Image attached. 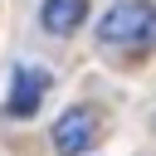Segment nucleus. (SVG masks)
Segmentation results:
<instances>
[{"label": "nucleus", "mask_w": 156, "mask_h": 156, "mask_svg": "<svg viewBox=\"0 0 156 156\" xmlns=\"http://www.w3.org/2000/svg\"><path fill=\"white\" fill-rule=\"evenodd\" d=\"M98 39L107 49H146V44H156V5H146V0H117L98 20Z\"/></svg>", "instance_id": "obj_1"}, {"label": "nucleus", "mask_w": 156, "mask_h": 156, "mask_svg": "<svg viewBox=\"0 0 156 156\" xmlns=\"http://www.w3.org/2000/svg\"><path fill=\"white\" fill-rule=\"evenodd\" d=\"M49 68H39V63H20L15 68V78H10V98H5V112L10 117H34L39 112V102L49 98Z\"/></svg>", "instance_id": "obj_2"}, {"label": "nucleus", "mask_w": 156, "mask_h": 156, "mask_svg": "<svg viewBox=\"0 0 156 156\" xmlns=\"http://www.w3.org/2000/svg\"><path fill=\"white\" fill-rule=\"evenodd\" d=\"M93 141H98V117H93V107H68V112L54 122V151H58V156H83Z\"/></svg>", "instance_id": "obj_3"}, {"label": "nucleus", "mask_w": 156, "mask_h": 156, "mask_svg": "<svg viewBox=\"0 0 156 156\" xmlns=\"http://www.w3.org/2000/svg\"><path fill=\"white\" fill-rule=\"evenodd\" d=\"M88 15V0H44L39 5V24L49 34H73Z\"/></svg>", "instance_id": "obj_4"}]
</instances>
